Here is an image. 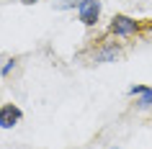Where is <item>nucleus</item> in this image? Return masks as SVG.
Listing matches in <instances>:
<instances>
[{
    "label": "nucleus",
    "mask_w": 152,
    "mask_h": 149,
    "mask_svg": "<svg viewBox=\"0 0 152 149\" xmlns=\"http://www.w3.org/2000/svg\"><path fill=\"white\" fill-rule=\"evenodd\" d=\"M77 10H80V21L85 26H93L98 21V16H101V5H98V0H83L80 5H77Z\"/></svg>",
    "instance_id": "1"
},
{
    "label": "nucleus",
    "mask_w": 152,
    "mask_h": 149,
    "mask_svg": "<svg viewBox=\"0 0 152 149\" xmlns=\"http://www.w3.org/2000/svg\"><path fill=\"white\" fill-rule=\"evenodd\" d=\"M111 31L116 33V36H132V33L137 31V21H132V18L126 16H116L111 23Z\"/></svg>",
    "instance_id": "2"
},
{
    "label": "nucleus",
    "mask_w": 152,
    "mask_h": 149,
    "mask_svg": "<svg viewBox=\"0 0 152 149\" xmlns=\"http://www.w3.org/2000/svg\"><path fill=\"white\" fill-rule=\"evenodd\" d=\"M18 121H21V108H16L13 103H8V105H3V108H0V126H3V129L16 126Z\"/></svg>",
    "instance_id": "3"
},
{
    "label": "nucleus",
    "mask_w": 152,
    "mask_h": 149,
    "mask_svg": "<svg viewBox=\"0 0 152 149\" xmlns=\"http://www.w3.org/2000/svg\"><path fill=\"white\" fill-rule=\"evenodd\" d=\"M132 95H137V103H139L142 108H150V105H152V90H150V87L137 85V87H132Z\"/></svg>",
    "instance_id": "4"
},
{
    "label": "nucleus",
    "mask_w": 152,
    "mask_h": 149,
    "mask_svg": "<svg viewBox=\"0 0 152 149\" xmlns=\"http://www.w3.org/2000/svg\"><path fill=\"white\" fill-rule=\"evenodd\" d=\"M21 3H28V5H31V3H36V0H21Z\"/></svg>",
    "instance_id": "5"
}]
</instances>
